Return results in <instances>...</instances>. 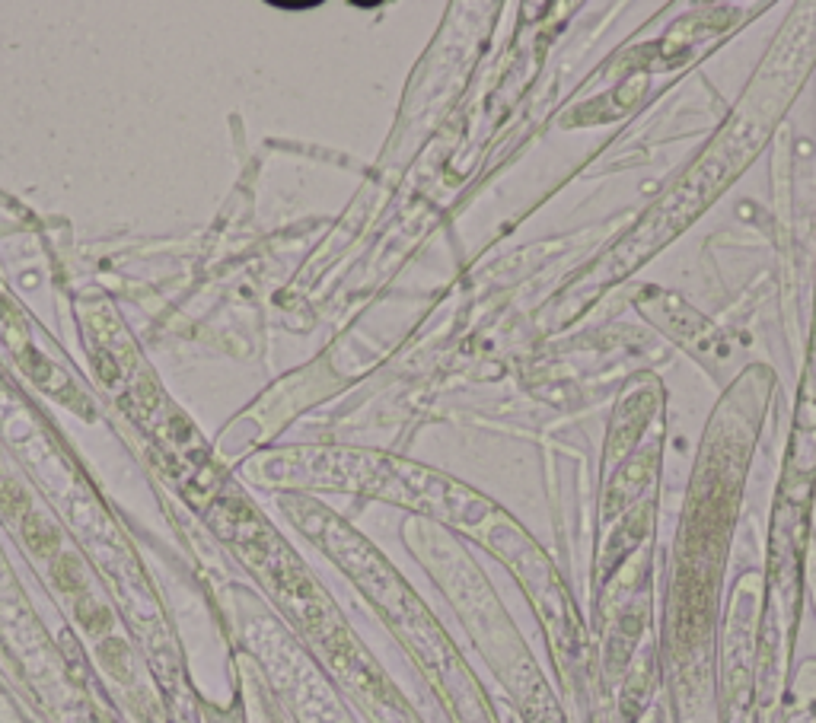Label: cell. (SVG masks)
Wrapping results in <instances>:
<instances>
[{"mask_svg": "<svg viewBox=\"0 0 816 723\" xmlns=\"http://www.w3.org/2000/svg\"><path fill=\"white\" fill-rule=\"evenodd\" d=\"M22 535H26L29 548L39 551V555H51V551L58 548V533L42 520V516H26V523H22Z\"/></svg>", "mask_w": 816, "mask_h": 723, "instance_id": "cell-1", "label": "cell"}, {"mask_svg": "<svg viewBox=\"0 0 816 723\" xmlns=\"http://www.w3.org/2000/svg\"><path fill=\"white\" fill-rule=\"evenodd\" d=\"M55 583L64 593H80L84 590V577H80V564L74 555H64L55 568Z\"/></svg>", "mask_w": 816, "mask_h": 723, "instance_id": "cell-2", "label": "cell"}, {"mask_svg": "<svg viewBox=\"0 0 816 723\" xmlns=\"http://www.w3.org/2000/svg\"><path fill=\"white\" fill-rule=\"evenodd\" d=\"M77 618H80V625L86 628V631H93V634H102V631H109V625H112V615H109V609H102V605H93V603H80L77 605Z\"/></svg>", "mask_w": 816, "mask_h": 723, "instance_id": "cell-3", "label": "cell"}, {"mask_svg": "<svg viewBox=\"0 0 816 723\" xmlns=\"http://www.w3.org/2000/svg\"><path fill=\"white\" fill-rule=\"evenodd\" d=\"M0 507H4V513H10V516H26L29 513L26 491H22L20 485H13V481H7V485L0 488Z\"/></svg>", "mask_w": 816, "mask_h": 723, "instance_id": "cell-4", "label": "cell"}, {"mask_svg": "<svg viewBox=\"0 0 816 723\" xmlns=\"http://www.w3.org/2000/svg\"><path fill=\"white\" fill-rule=\"evenodd\" d=\"M99 653H102V663H106L115 675H125L128 657H125V644H121V640H109V644H102V650Z\"/></svg>", "mask_w": 816, "mask_h": 723, "instance_id": "cell-5", "label": "cell"}]
</instances>
